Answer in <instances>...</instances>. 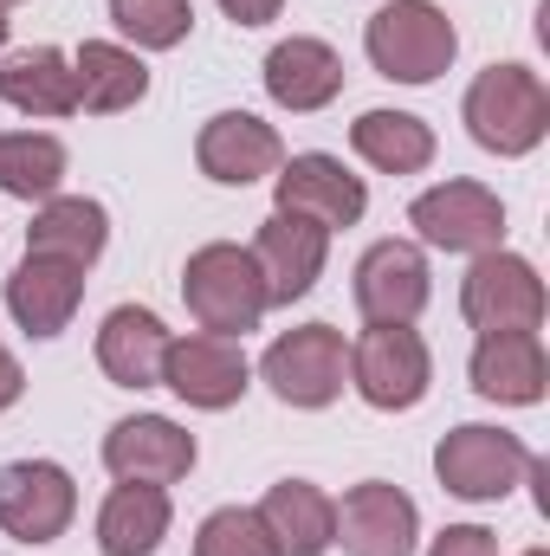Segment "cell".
Returning a JSON list of instances; mask_svg holds the SVG:
<instances>
[{
  "label": "cell",
  "instance_id": "2e32d148",
  "mask_svg": "<svg viewBox=\"0 0 550 556\" xmlns=\"http://www.w3.org/2000/svg\"><path fill=\"white\" fill-rule=\"evenodd\" d=\"M247 253H253V266L266 278V304H298L324 278L330 233L317 220H298V214H278L273 207V220H260V240Z\"/></svg>",
  "mask_w": 550,
  "mask_h": 556
},
{
  "label": "cell",
  "instance_id": "8992f818",
  "mask_svg": "<svg viewBox=\"0 0 550 556\" xmlns=\"http://www.w3.org/2000/svg\"><path fill=\"white\" fill-rule=\"evenodd\" d=\"M350 382L370 408L383 415H409L414 402L427 395L434 382V363H427V343L409 324H370L357 343H350Z\"/></svg>",
  "mask_w": 550,
  "mask_h": 556
},
{
  "label": "cell",
  "instance_id": "ac0fdd59",
  "mask_svg": "<svg viewBox=\"0 0 550 556\" xmlns=\"http://www.w3.org/2000/svg\"><path fill=\"white\" fill-rule=\"evenodd\" d=\"M337 91H343V59H337L324 39L291 33V39H278L273 52H266V98H273L278 111L311 117V111H324Z\"/></svg>",
  "mask_w": 550,
  "mask_h": 556
},
{
  "label": "cell",
  "instance_id": "7c38bea8",
  "mask_svg": "<svg viewBox=\"0 0 550 556\" xmlns=\"http://www.w3.org/2000/svg\"><path fill=\"white\" fill-rule=\"evenodd\" d=\"M427 298H434V273L414 240H376L357 260V311L370 324H414Z\"/></svg>",
  "mask_w": 550,
  "mask_h": 556
},
{
  "label": "cell",
  "instance_id": "e575fe53",
  "mask_svg": "<svg viewBox=\"0 0 550 556\" xmlns=\"http://www.w3.org/2000/svg\"><path fill=\"white\" fill-rule=\"evenodd\" d=\"M525 556H550V551H525Z\"/></svg>",
  "mask_w": 550,
  "mask_h": 556
},
{
  "label": "cell",
  "instance_id": "9a60e30c",
  "mask_svg": "<svg viewBox=\"0 0 550 556\" xmlns=\"http://www.w3.org/2000/svg\"><path fill=\"white\" fill-rule=\"evenodd\" d=\"M195 162H201L208 181H221V188H247V181L278 175L285 142H278V130L273 124H260L253 111H221V117L201 124V137H195Z\"/></svg>",
  "mask_w": 550,
  "mask_h": 556
},
{
  "label": "cell",
  "instance_id": "83f0119b",
  "mask_svg": "<svg viewBox=\"0 0 550 556\" xmlns=\"http://www.w3.org/2000/svg\"><path fill=\"white\" fill-rule=\"evenodd\" d=\"M111 20L124 39H137L142 52H168L188 39L195 26V0H111Z\"/></svg>",
  "mask_w": 550,
  "mask_h": 556
},
{
  "label": "cell",
  "instance_id": "8fae6325",
  "mask_svg": "<svg viewBox=\"0 0 550 556\" xmlns=\"http://www.w3.org/2000/svg\"><path fill=\"white\" fill-rule=\"evenodd\" d=\"M253 382V363L240 350V337H214V330H195V337H175L168 343V363H162V389H175L188 408H234Z\"/></svg>",
  "mask_w": 550,
  "mask_h": 556
},
{
  "label": "cell",
  "instance_id": "4dcf8cb0",
  "mask_svg": "<svg viewBox=\"0 0 550 556\" xmlns=\"http://www.w3.org/2000/svg\"><path fill=\"white\" fill-rule=\"evenodd\" d=\"M278 7H285V0H221V13H227L234 26H266V20H278Z\"/></svg>",
  "mask_w": 550,
  "mask_h": 556
},
{
  "label": "cell",
  "instance_id": "44dd1931",
  "mask_svg": "<svg viewBox=\"0 0 550 556\" xmlns=\"http://www.w3.org/2000/svg\"><path fill=\"white\" fill-rule=\"evenodd\" d=\"M260 525L273 531L278 556H324L337 544V498L311 479H278L260 498Z\"/></svg>",
  "mask_w": 550,
  "mask_h": 556
},
{
  "label": "cell",
  "instance_id": "5bb4252c",
  "mask_svg": "<svg viewBox=\"0 0 550 556\" xmlns=\"http://www.w3.org/2000/svg\"><path fill=\"white\" fill-rule=\"evenodd\" d=\"M104 466L130 485H175L195 472V433H182L168 415H130L104 433Z\"/></svg>",
  "mask_w": 550,
  "mask_h": 556
},
{
  "label": "cell",
  "instance_id": "3957f363",
  "mask_svg": "<svg viewBox=\"0 0 550 556\" xmlns=\"http://www.w3.org/2000/svg\"><path fill=\"white\" fill-rule=\"evenodd\" d=\"M182 298H188L195 324L214 330V337H247V330H260V317L273 311L253 253H247V247H227V240L188 253V266H182Z\"/></svg>",
  "mask_w": 550,
  "mask_h": 556
},
{
  "label": "cell",
  "instance_id": "836d02e7",
  "mask_svg": "<svg viewBox=\"0 0 550 556\" xmlns=\"http://www.w3.org/2000/svg\"><path fill=\"white\" fill-rule=\"evenodd\" d=\"M7 7H20V0H0V13H7Z\"/></svg>",
  "mask_w": 550,
  "mask_h": 556
},
{
  "label": "cell",
  "instance_id": "d6986e66",
  "mask_svg": "<svg viewBox=\"0 0 550 556\" xmlns=\"http://www.w3.org/2000/svg\"><path fill=\"white\" fill-rule=\"evenodd\" d=\"M78 304H85V273L65 266V260L26 253L13 266V278H7V311H13V324L26 337H59L78 317Z\"/></svg>",
  "mask_w": 550,
  "mask_h": 556
},
{
  "label": "cell",
  "instance_id": "cb8c5ba5",
  "mask_svg": "<svg viewBox=\"0 0 550 556\" xmlns=\"http://www.w3.org/2000/svg\"><path fill=\"white\" fill-rule=\"evenodd\" d=\"M0 104H13L20 117H72V111H78L72 59H65L59 46L7 52V59H0Z\"/></svg>",
  "mask_w": 550,
  "mask_h": 556
},
{
  "label": "cell",
  "instance_id": "4fadbf2b",
  "mask_svg": "<svg viewBox=\"0 0 550 556\" xmlns=\"http://www.w3.org/2000/svg\"><path fill=\"white\" fill-rule=\"evenodd\" d=\"M414 538H421V511L402 485L389 479H363L343 492L337 505V544L343 556H414Z\"/></svg>",
  "mask_w": 550,
  "mask_h": 556
},
{
  "label": "cell",
  "instance_id": "e0dca14e",
  "mask_svg": "<svg viewBox=\"0 0 550 556\" xmlns=\"http://www.w3.org/2000/svg\"><path fill=\"white\" fill-rule=\"evenodd\" d=\"M473 389L499 408H538L550 389V363L538 330H492L473 350Z\"/></svg>",
  "mask_w": 550,
  "mask_h": 556
},
{
  "label": "cell",
  "instance_id": "9c48e42d",
  "mask_svg": "<svg viewBox=\"0 0 550 556\" xmlns=\"http://www.w3.org/2000/svg\"><path fill=\"white\" fill-rule=\"evenodd\" d=\"M409 227L421 233V247L440 253H492L505 247V207L486 181H440L427 194H414Z\"/></svg>",
  "mask_w": 550,
  "mask_h": 556
},
{
  "label": "cell",
  "instance_id": "f1b7e54d",
  "mask_svg": "<svg viewBox=\"0 0 550 556\" xmlns=\"http://www.w3.org/2000/svg\"><path fill=\"white\" fill-rule=\"evenodd\" d=\"M195 556H278V544H273V531L260 525V511H247V505H221V511L201 518V531H195Z\"/></svg>",
  "mask_w": 550,
  "mask_h": 556
},
{
  "label": "cell",
  "instance_id": "1f68e13d",
  "mask_svg": "<svg viewBox=\"0 0 550 556\" xmlns=\"http://www.w3.org/2000/svg\"><path fill=\"white\" fill-rule=\"evenodd\" d=\"M20 389H26V376H20V363H13V350L0 343V415L20 402Z\"/></svg>",
  "mask_w": 550,
  "mask_h": 556
},
{
  "label": "cell",
  "instance_id": "4316f807",
  "mask_svg": "<svg viewBox=\"0 0 550 556\" xmlns=\"http://www.w3.org/2000/svg\"><path fill=\"white\" fill-rule=\"evenodd\" d=\"M65 181V142L46 130H7L0 137V194L13 201H52Z\"/></svg>",
  "mask_w": 550,
  "mask_h": 556
},
{
  "label": "cell",
  "instance_id": "484cf974",
  "mask_svg": "<svg viewBox=\"0 0 550 556\" xmlns=\"http://www.w3.org/2000/svg\"><path fill=\"white\" fill-rule=\"evenodd\" d=\"M350 149L383 175H421L434 162V130L409 111H363L350 124Z\"/></svg>",
  "mask_w": 550,
  "mask_h": 556
},
{
  "label": "cell",
  "instance_id": "ba28073f",
  "mask_svg": "<svg viewBox=\"0 0 550 556\" xmlns=\"http://www.w3.org/2000/svg\"><path fill=\"white\" fill-rule=\"evenodd\" d=\"M78 518V485L52 459H7L0 466V531L13 544H52Z\"/></svg>",
  "mask_w": 550,
  "mask_h": 556
},
{
  "label": "cell",
  "instance_id": "5b68a950",
  "mask_svg": "<svg viewBox=\"0 0 550 556\" xmlns=\"http://www.w3.org/2000/svg\"><path fill=\"white\" fill-rule=\"evenodd\" d=\"M550 311L545 298V278L532 260L492 247V253H473V273L460 278V317L492 337V330H538Z\"/></svg>",
  "mask_w": 550,
  "mask_h": 556
},
{
  "label": "cell",
  "instance_id": "6da1fadb",
  "mask_svg": "<svg viewBox=\"0 0 550 556\" xmlns=\"http://www.w3.org/2000/svg\"><path fill=\"white\" fill-rule=\"evenodd\" d=\"M466 130L492 155H532L550 137V85L532 65H486L460 104Z\"/></svg>",
  "mask_w": 550,
  "mask_h": 556
},
{
  "label": "cell",
  "instance_id": "ffe728a7",
  "mask_svg": "<svg viewBox=\"0 0 550 556\" xmlns=\"http://www.w3.org/2000/svg\"><path fill=\"white\" fill-rule=\"evenodd\" d=\"M168 324L142 304H117L98 330V369L117 389H162V363H168Z\"/></svg>",
  "mask_w": 550,
  "mask_h": 556
},
{
  "label": "cell",
  "instance_id": "f546056e",
  "mask_svg": "<svg viewBox=\"0 0 550 556\" xmlns=\"http://www.w3.org/2000/svg\"><path fill=\"white\" fill-rule=\"evenodd\" d=\"M427 556H499V538L486 525H447Z\"/></svg>",
  "mask_w": 550,
  "mask_h": 556
},
{
  "label": "cell",
  "instance_id": "603a6c76",
  "mask_svg": "<svg viewBox=\"0 0 550 556\" xmlns=\"http://www.w3.org/2000/svg\"><path fill=\"white\" fill-rule=\"evenodd\" d=\"M72 85H78V111L85 117H117V111H137L149 98V65L130 46L85 39L72 52Z\"/></svg>",
  "mask_w": 550,
  "mask_h": 556
},
{
  "label": "cell",
  "instance_id": "30bf717a",
  "mask_svg": "<svg viewBox=\"0 0 550 556\" xmlns=\"http://www.w3.org/2000/svg\"><path fill=\"white\" fill-rule=\"evenodd\" d=\"M273 194H278V214L317 220L324 233H337V227H357V220H363V207H370V188H363V175H350V168H343L337 155H324V149H304V155L278 162Z\"/></svg>",
  "mask_w": 550,
  "mask_h": 556
},
{
  "label": "cell",
  "instance_id": "7a4b0ae2",
  "mask_svg": "<svg viewBox=\"0 0 550 556\" xmlns=\"http://www.w3.org/2000/svg\"><path fill=\"white\" fill-rule=\"evenodd\" d=\"M363 52H370V65H376L383 78H396V85H434V78L453 65L460 33H453V20H447L434 0H389V7L370 13Z\"/></svg>",
  "mask_w": 550,
  "mask_h": 556
},
{
  "label": "cell",
  "instance_id": "52a82bcc",
  "mask_svg": "<svg viewBox=\"0 0 550 556\" xmlns=\"http://www.w3.org/2000/svg\"><path fill=\"white\" fill-rule=\"evenodd\" d=\"M266 382L285 408H330L343 395V376H350V350H343V330L330 324H298L273 337L266 350Z\"/></svg>",
  "mask_w": 550,
  "mask_h": 556
},
{
  "label": "cell",
  "instance_id": "7402d4cb",
  "mask_svg": "<svg viewBox=\"0 0 550 556\" xmlns=\"http://www.w3.org/2000/svg\"><path fill=\"white\" fill-rule=\"evenodd\" d=\"M104 240H111V214H104V201H85V194H52V201H39V214H33V227H26V253L65 260V266H78V273L98 266Z\"/></svg>",
  "mask_w": 550,
  "mask_h": 556
},
{
  "label": "cell",
  "instance_id": "d6a6232c",
  "mask_svg": "<svg viewBox=\"0 0 550 556\" xmlns=\"http://www.w3.org/2000/svg\"><path fill=\"white\" fill-rule=\"evenodd\" d=\"M0 46H7V20H0Z\"/></svg>",
  "mask_w": 550,
  "mask_h": 556
},
{
  "label": "cell",
  "instance_id": "277c9868",
  "mask_svg": "<svg viewBox=\"0 0 550 556\" xmlns=\"http://www.w3.org/2000/svg\"><path fill=\"white\" fill-rule=\"evenodd\" d=\"M532 466V446L505 427H486V420H466L453 433H440L434 446V479L440 492L466 498V505H499Z\"/></svg>",
  "mask_w": 550,
  "mask_h": 556
},
{
  "label": "cell",
  "instance_id": "d4e9b609",
  "mask_svg": "<svg viewBox=\"0 0 550 556\" xmlns=\"http://www.w3.org/2000/svg\"><path fill=\"white\" fill-rule=\"evenodd\" d=\"M168 485H130L117 479V492L98 511V551L104 556H155L168 538Z\"/></svg>",
  "mask_w": 550,
  "mask_h": 556
}]
</instances>
